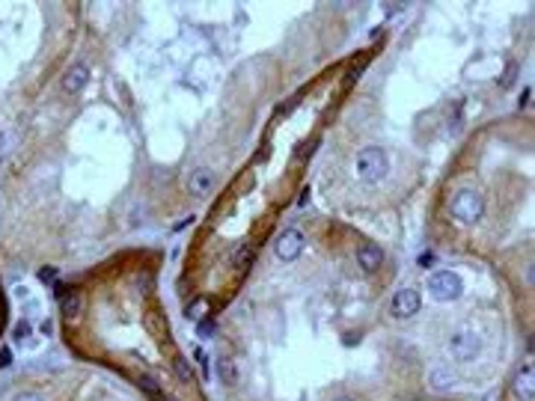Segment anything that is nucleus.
<instances>
[{
    "label": "nucleus",
    "instance_id": "nucleus-31",
    "mask_svg": "<svg viewBox=\"0 0 535 401\" xmlns=\"http://www.w3.org/2000/svg\"><path fill=\"white\" fill-rule=\"evenodd\" d=\"M333 401H354V398H348V395H345V398H333Z\"/></svg>",
    "mask_w": 535,
    "mask_h": 401
},
{
    "label": "nucleus",
    "instance_id": "nucleus-22",
    "mask_svg": "<svg viewBox=\"0 0 535 401\" xmlns=\"http://www.w3.org/2000/svg\"><path fill=\"white\" fill-rule=\"evenodd\" d=\"M434 262H437V259H434V253H431V250H428V253H419V259H417L419 267H431Z\"/></svg>",
    "mask_w": 535,
    "mask_h": 401
},
{
    "label": "nucleus",
    "instance_id": "nucleus-21",
    "mask_svg": "<svg viewBox=\"0 0 535 401\" xmlns=\"http://www.w3.org/2000/svg\"><path fill=\"white\" fill-rule=\"evenodd\" d=\"M39 280H42V283L57 280V267H39Z\"/></svg>",
    "mask_w": 535,
    "mask_h": 401
},
{
    "label": "nucleus",
    "instance_id": "nucleus-26",
    "mask_svg": "<svg viewBox=\"0 0 535 401\" xmlns=\"http://www.w3.org/2000/svg\"><path fill=\"white\" fill-rule=\"evenodd\" d=\"M529 93H532V89H529V86H527V89H523V93H520V98H518V104H520V110H523V107H527V104H529Z\"/></svg>",
    "mask_w": 535,
    "mask_h": 401
},
{
    "label": "nucleus",
    "instance_id": "nucleus-10",
    "mask_svg": "<svg viewBox=\"0 0 535 401\" xmlns=\"http://www.w3.org/2000/svg\"><path fill=\"white\" fill-rule=\"evenodd\" d=\"M86 84H89V65H86V63H75L72 69H65L63 81H60L63 93H69V95L84 93V89H86Z\"/></svg>",
    "mask_w": 535,
    "mask_h": 401
},
{
    "label": "nucleus",
    "instance_id": "nucleus-5",
    "mask_svg": "<svg viewBox=\"0 0 535 401\" xmlns=\"http://www.w3.org/2000/svg\"><path fill=\"white\" fill-rule=\"evenodd\" d=\"M304 247H307L304 232H300V229H286L283 235L274 241V255L280 262H297L300 253H304Z\"/></svg>",
    "mask_w": 535,
    "mask_h": 401
},
{
    "label": "nucleus",
    "instance_id": "nucleus-13",
    "mask_svg": "<svg viewBox=\"0 0 535 401\" xmlns=\"http://www.w3.org/2000/svg\"><path fill=\"white\" fill-rule=\"evenodd\" d=\"M173 375H176L182 384H191V381H194V369H191V363H187V356H182V354L173 356Z\"/></svg>",
    "mask_w": 535,
    "mask_h": 401
},
{
    "label": "nucleus",
    "instance_id": "nucleus-9",
    "mask_svg": "<svg viewBox=\"0 0 535 401\" xmlns=\"http://www.w3.org/2000/svg\"><path fill=\"white\" fill-rule=\"evenodd\" d=\"M357 265H360L363 274L381 271V265H384L381 244H375V241H360V244H357Z\"/></svg>",
    "mask_w": 535,
    "mask_h": 401
},
{
    "label": "nucleus",
    "instance_id": "nucleus-28",
    "mask_svg": "<svg viewBox=\"0 0 535 401\" xmlns=\"http://www.w3.org/2000/svg\"><path fill=\"white\" fill-rule=\"evenodd\" d=\"M194 356H196V360H199V363H203V365L208 363V360H206V351H203V348H196V351H194Z\"/></svg>",
    "mask_w": 535,
    "mask_h": 401
},
{
    "label": "nucleus",
    "instance_id": "nucleus-3",
    "mask_svg": "<svg viewBox=\"0 0 535 401\" xmlns=\"http://www.w3.org/2000/svg\"><path fill=\"white\" fill-rule=\"evenodd\" d=\"M449 214L458 223H464V226H473V223L485 217V196L476 187H461L449 203Z\"/></svg>",
    "mask_w": 535,
    "mask_h": 401
},
{
    "label": "nucleus",
    "instance_id": "nucleus-19",
    "mask_svg": "<svg viewBox=\"0 0 535 401\" xmlns=\"http://www.w3.org/2000/svg\"><path fill=\"white\" fill-rule=\"evenodd\" d=\"M318 149V137H312L309 143H300V146L295 149V161H307V158H312V152Z\"/></svg>",
    "mask_w": 535,
    "mask_h": 401
},
{
    "label": "nucleus",
    "instance_id": "nucleus-12",
    "mask_svg": "<svg viewBox=\"0 0 535 401\" xmlns=\"http://www.w3.org/2000/svg\"><path fill=\"white\" fill-rule=\"evenodd\" d=\"M81 306H84V294L77 292V288H72V292L63 294L60 309H63V318H65V321H77V318H81Z\"/></svg>",
    "mask_w": 535,
    "mask_h": 401
},
{
    "label": "nucleus",
    "instance_id": "nucleus-8",
    "mask_svg": "<svg viewBox=\"0 0 535 401\" xmlns=\"http://www.w3.org/2000/svg\"><path fill=\"white\" fill-rule=\"evenodd\" d=\"M215 182H217V175L211 166H196V170H191V175H187V194L196 196V199H206V196H211V191H215Z\"/></svg>",
    "mask_w": 535,
    "mask_h": 401
},
{
    "label": "nucleus",
    "instance_id": "nucleus-1",
    "mask_svg": "<svg viewBox=\"0 0 535 401\" xmlns=\"http://www.w3.org/2000/svg\"><path fill=\"white\" fill-rule=\"evenodd\" d=\"M479 351H482V339L473 324H458L446 339V354L452 363H473Z\"/></svg>",
    "mask_w": 535,
    "mask_h": 401
},
{
    "label": "nucleus",
    "instance_id": "nucleus-27",
    "mask_svg": "<svg viewBox=\"0 0 535 401\" xmlns=\"http://www.w3.org/2000/svg\"><path fill=\"white\" fill-rule=\"evenodd\" d=\"M42 333H45V336H51V333H54V324H51V321H42V327H39Z\"/></svg>",
    "mask_w": 535,
    "mask_h": 401
},
{
    "label": "nucleus",
    "instance_id": "nucleus-30",
    "mask_svg": "<svg viewBox=\"0 0 535 401\" xmlns=\"http://www.w3.org/2000/svg\"><path fill=\"white\" fill-rule=\"evenodd\" d=\"M3 146H6V137H3V131H0V152H3Z\"/></svg>",
    "mask_w": 535,
    "mask_h": 401
},
{
    "label": "nucleus",
    "instance_id": "nucleus-2",
    "mask_svg": "<svg viewBox=\"0 0 535 401\" xmlns=\"http://www.w3.org/2000/svg\"><path fill=\"white\" fill-rule=\"evenodd\" d=\"M354 173L363 184H378L384 182L387 173H389V158L381 146H366L357 152V161H354Z\"/></svg>",
    "mask_w": 535,
    "mask_h": 401
},
{
    "label": "nucleus",
    "instance_id": "nucleus-6",
    "mask_svg": "<svg viewBox=\"0 0 535 401\" xmlns=\"http://www.w3.org/2000/svg\"><path fill=\"white\" fill-rule=\"evenodd\" d=\"M422 309V294L417 288H398L389 300V315L393 318H414Z\"/></svg>",
    "mask_w": 535,
    "mask_h": 401
},
{
    "label": "nucleus",
    "instance_id": "nucleus-17",
    "mask_svg": "<svg viewBox=\"0 0 535 401\" xmlns=\"http://www.w3.org/2000/svg\"><path fill=\"white\" fill-rule=\"evenodd\" d=\"M196 333H199V339H215V333H217V321H215V318H203V321H196Z\"/></svg>",
    "mask_w": 535,
    "mask_h": 401
},
{
    "label": "nucleus",
    "instance_id": "nucleus-24",
    "mask_svg": "<svg viewBox=\"0 0 535 401\" xmlns=\"http://www.w3.org/2000/svg\"><path fill=\"white\" fill-rule=\"evenodd\" d=\"M9 363H13V351H9V348H0V369H6Z\"/></svg>",
    "mask_w": 535,
    "mask_h": 401
},
{
    "label": "nucleus",
    "instance_id": "nucleus-23",
    "mask_svg": "<svg viewBox=\"0 0 535 401\" xmlns=\"http://www.w3.org/2000/svg\"><path fill=\"white\" fill-rule=\"evenodd\" d=\"M515 74H518V63H511V65H509V72H506V77H503V81H499V84H503V86H509L511 81H515Z\"/></svg>",
    "mask_w": 535,
    "mask_h": 401
},
{
    "label": "nucleus",
    "instance_id": "nucleus-11",
    "mask_svg": "<svg viewBox=\"0 0 535 401\" xmlns=\"http://www.w3.org/2000/svg\"><path fill=\"white\" fill-rule=\"evenodd\" d=\"M215 375H217V381L223 384V386H235L238 384V363L232 360V356H217L215 360Z\"/></svg>",
    "mask_w": 535,
    "mask_h": 401
},
{
    "label": "nucleus",
    "instance_id": "nucleus-20",
    "mask_svg": "<svg viewBox=\"0 0 535 401\" xmlns=\"http://www.w3.org/2000/svg\"><path fill=\"white\" fill-rule=\"evenodd\" d=\"M30 333H33V327L27 324V321H18L15 330H13V336H15L18 342H24V339H30Z\"/></svg>",
    "mask_w": 535,
    "mask_h": 401
},
{
    "label": "nucleus",
    "instance_id": "nucleus-25",
    "mask_svg": "<svg viewBox=\"0 0 535 401\" xmlns=\"http://www.w3.org/2000/svg\"><path fill=\"white\" fill-rule=\"evenodd\" d=\"M13 401H42V395L39 393H18Z\"/></svg>",
    "mask_w": 535,
    "mask_h": 401
},
{
    "label": "nucleus",
    "instance_id": "nucleus-29",
    "mask_svg": "<svg viewBox=\"0 0 535 401\" xmlns=\"http://www.w3.org/2000/svg\"><path fill=\"white\" fill-rule=\"evenodd\" d=\"M297 203H300V205H307V203H309V187H307L304 194H300V199H297Z\"/></svg>",
    "mask_w": 535,
    "mask_h": 401
},
{
    "label": "nucleus",
    "instance_id": "nucleus-18",
    "mask_svg": "<svg viewBox=\"0 0 535 401\" xmlns=\"http://www.w3.org/2000/svg\"><path fill=\"white\" fill-rule=\"evenodd\" d=\"M431 384L437 386V389H446V386L452 384V377H449V372H446L443 365H434V369H431Z\"/></svg>",
    "mask_w": 535,
    "mask_h": 401
},
{
    "label": "nucleus",
    "instance_id": "nucleus-16",
    "mask_svg": "<svg viewBox=\"0 0 535 401\" xmlns=\"http://www.w3.org/2000/svg\"><path fill=\"white\" fill-rule=\"evenodd\" d=\"M250 262H253V250L247 247V244H241V247L235 250V255H232V265L241 267V271H247Z\"/></svg>",
    "mask_w": 535,
    "mask_h": 401
},
{
    "label": "nucleus",
    "instance_id": "nucleus-14",
    "mask_svg": "<svg viewBox=\"0 0 535 401\" xmlns=\"http://www.w3.org/2000/svg\"><path fill=\"white\" fill-rule=\"evenodd\" d=\"M208 306H211V304H208V297H196L194 304L185 309V315L191 318V321H203V318H208Z\"/></svg>",
    "mask_w": 535,
    "mask_h": 401
},
{
    "label": "nucleus",
    "instance_id": "nucleus-7",
    "mask_svg": "<svg viewBox=\"0 0 535 401\" xmlns=\"http://www.w3.org/2000/svg\"><path fill=\"white\" fill-rule=\"evenodd\" d=\"M511 393L518 401H532L535 398V365L532 360H523L518 365L515 377H511Z\"/></svg>",
    "mask_w": 535,
    "mask_h": 401
},
{
    "label": "nucleus",
    "instance_id": "nucleus-4",
    "mask_svg": "<svg viewBox=\"0 0 535 401\" xmlns=\"http://www.w3.org/2000/svg\"><path fill=\"white\" fill-rule=\"evenodd\" d=\"M428 292L434 300L449 304V300H458L464 294V283L455 271H437V274H431V280H428Z\"/></svg>",
    "mask_w": 535,
    "mask_h": 401
},
{
    "label": "nucleus",
    "instance_id": "nucleus-15",
    "mask_svg": "<svg viewBox=\"0 0 535 401\" xmlns=\"http://www.w3.org/2000/svg\"><path fill=\"white\" fill-rule=\"evenodd\" d=\"M137 386L143 389V393H146V395H152L155 401H158L161 395H164V389H161V384L158 381H155V377L152 375H140L137 377Z\"/></svg>",
    "mask_w": 535,
    "mask_h": 401
}]
</instances>
